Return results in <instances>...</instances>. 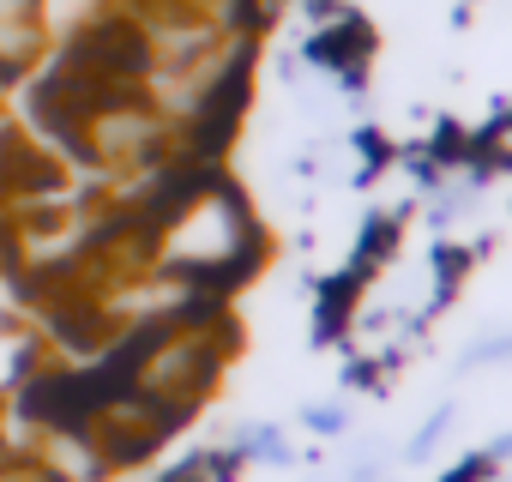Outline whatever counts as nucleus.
<instances>
[{"label":"nucleus","mask_w":512,"mask_h":482,"mask_svg":"<svg viewBox=\"0 0 512 482\" xmlns=\"http://www.w3.org/2000/svg\"><path fill=\"white\" fill-rule=\"evenodd\" d=\"M272 241L253 217L247 193L235 187V175L223 169L211 187H199L157 235H151V266L157 272H175L187 278L193 290H211V296H229L241 290L253 272L266 266Z\"/></svg>","instance_id":"f257e3e1"},{"label":"nucleus","mask_w":512,"mask_h":482,"mask_svg":"<svg viewBox=\"0 0 512 482\" xmlns=\"http://www.w3.org/2000/svg\"><path fill=\"white\" fill-rule=\"evenodd\" d=\"M374 49H380V37H374V25L356 13V7H344L338 19H326V25H314L308 37H302V67L308 73H320V79H332L338 91H362L368 85V67H374Z\"/></svg>","instance_id":"f03ea898"},{"label":"nucleus","mask_w":512,"mask_h":482,"mask_svg":"<svg viewBox=\"0 0 512 482\" xmlns=\"http://www.w3.org/2000/svg\"><path fill=\"white\" fill-rule=\"evenodd\" d=\"M398 235H404V217H398V211H368L356 248H350V260H344V272L362 278V284H374V278L392 266V254H398Z\"/></svg>","instance_id":"7ed1b4c3"},{"label":"nucleus","mask_w":512,"mask_h":482,"mask_svg":"<svg viewBox=\"0 0 512 482\" xmlns=\"http://www.w3.org/2000/svg\"><path fill=\"white\" fill-rule=\"evenodd\" d=\"M362 278H350V272H332V278H320V296H314V338L320 344H338V338H350V326H356V308H362Z\"/></svg>","instance_id":"20e7f679"},{"label":"nucleus","mask_w":512,"mask_h":482,"mask_svg":"<svg viewBox=\"0 0 512 482\" xmlns=\"http://www.w3.org/2000/svg\"><path fill=\"white\" fill-rule=\"evenodd\" d=\"M235 452H241V464H272V470L296 464L290 428H284V422H247V428L235 434Z\"/></svg>","instance_id":"39448f33"},{"label":"nucleus","mask_w":512,"mask_h":482,"mask_svg":"<svg viewBox=\"0 0 512 482\" xmlns=\"http://www.w3.org/2000/svg\"><path fill=\"white\" fill-rule=\"evenodd\" d=\"M470 266H476V248H458V241H440V248H434V302H428V308H446V302L464 290Z\"/></svg>","instance_id":"423d86ee"},{"label":"nucleus","mask_w":512,"mask_h":482,"mask_svg":"<svg viewBox=\"0 0 512 482\" xmlns=\"http://www.w3.org/2000/svg\"><path fill=\"white\" fill-rule=\"evenodd\" d=\"M350 151L362 157V163H356V181H374L380 169L398 163V151H392V139H386L380 127H356V133H350Z\"/></svg>","instance_id":"0eeeda50"},{"label":"nucleus","mask_w":512,"mask_h":482,"mask_svg":"<svg viewBox=\"0 0 512 482\" xmlns=\"http://www.w3.org/2000/svg\"><path fill=\"white\" fill-rule=\"evenodd\" d=\"M446 428H452V410L440 404V410H434V416H428V422H422V428L410 434V446H404V458H410V464H422V458H428V452H434V446L446 440Z\"/></svg>","instance_id":"6e6552de"},{"label":"nucleus","mask_w":512,"mask_h":482,"mask_svg":"<svg viewBox=\"0 0 512 482\" xmlns=\"http://www.w3.org/2000/svg\"><path fill=\"white\" fill-rule=\"evenodd\" d=\"M302 428H308V434H320V440H332V434H344V428H350V404H344V398L314 404V410L302 416Z\"/></svg>","instance_id":"1a4fd4ad"},{"label":"nucleus","mask_w":512,"mask_h":482,"mask_svg":"<svg viewBox=\"0 0 512 482\" xmlns=\"http://www.w3.org/2000/svg\"><path fill=\"white\" fill-rule=\"evenodd\" d=\"M482 362H512V332H494V338H476L464 350V368H482Z\"/></svg>","instance_id":"9d476101"},{"label":"nucleus","mask_w":512,"mask_h":482,"mask_svg":"<svg viewBox=\"0 0 512 482\" xmlns=\"http://www.w3.org/2000/svg\"><path fill=\"white\" fill-rule=\"evenodd\" d=\"M440 482H500V464L488 458V452H470L452 476H440Z\"/></svg>","instance_id":"9b49d317"},{"label":"nucleus","mask_w":512,"mask_h":482,"mask_svg":"<svg viewBox=\"0 0 512 482\" xmlns=\"http://www.w3.org/2000/svg\"><path fill=\"white\" fill-rule=\"evenodd\" d=\"M344 7H350V0H296V13L308 19V31H314V25H326V19H338Z\"/></svg>","instance_id":"f8f14e48"},{"label":"nucleus","mask_w":512,"mask_h":482,"mask_svg":"<svg viewBox=\"0 0 512 482\" xmlns=\"http://www.w3.org/2000/svg\"><path fill=\"white\" fill-rule=\"evenodd\" d=\"M157 482H211V476H205V458H187V464H175V470H163Z\"/></svg>","instance_id":"ddd939ff"},{"label":"nucleus","mask_w":512,"mask_h":482,"mask_svg":"<svg viewBox=\"0 0 512 482\" xmlns=\"http://www.w3.org/2000/svg\"><path fill=\"white\" fill-rule=\"evenodd\" d=\"M488 458H494V464H506V458H512V434H500V440H488Z\"/></svg>","instance_id":"4468645a"}]
</instances>
